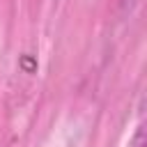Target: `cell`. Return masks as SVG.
Returning a JSON list of instances; mask_svg holds the SVG:
<instances>
[{
	"mask_svg": "<svg viewBox=\"0 0 147 147\" xmlns=\"http://www.w3.org/2000/svg\"><path fill=\"white\" fill-rule=\"evenodd\" d=\"M131 147H145V126L142 124L138 126V131H136V136L131 140Z\"/></svg>",
	"mask_w": 147,
	"mask_h": 147,
	"instance_id": "obj_1",
	"label": "cell"
}]
</instances>
